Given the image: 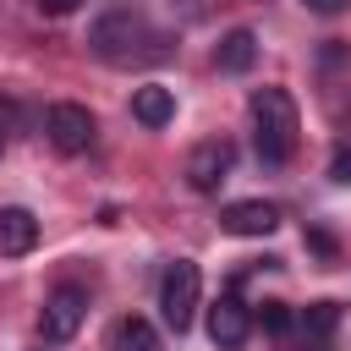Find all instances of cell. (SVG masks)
Instances as JSON below:
<instances>
[{"label": "cell", "mask_w": 351, "mask_h": 351, "mask_svg": "<svg viewBox=\"0 0 351 351\" xmlns=\"http://www.w3.org/2000/svg\"><path fill=\"white\" fill-rule=\"evenodd\" d=\"M38 11L44 16H71V11H82V0H38Z\"/></svg>", "instance_id": "cell-17"}, {"label": "cell", "mask_w": 351, "mask_h": 351, "mask_svg": "<svg viewBox=\"0 0 351 351\" xmlns=\"http://www.w3.org/2000/svg\"><path fill=\"white\" fill-rule=\"evenodd\" d=\"M230 170H236V143H230V137H208V143H197V148L186 154V186L203 192V197L219 192Z\"/></svg>", "instance_id": "cell-4"}, {"label": "cell", "mask_w": 351, "mask_h": 351, "mask_svg": "<svg viewBox=\"0 0 351 351\" xmlns=\"http://www.w3.org/2000/svg\"><path fill=\"white\" fill-rule=\"evenodd\" d=\"M302 5H307L313 16H340V11L351 5V0H302Z\"/></svg>", "instance_id": "cell-16"}, {"label": "cell", "mask_w": 351, "mask_h": 351, "mask_svg": "<svg viewBox=\"0 0 351 351\" xmlns=\"http://www.w3.org/2000/svg\"><path fill=\"white\" fill-rule=\"evenodd\" d=\"M307 247H313V252H318L324 263H335V258H340V241H335V236H329L324 225H307Z\"/></svg>", "instance_id": "cell-14"}, {"label": "cell", "mask_w": 351, "mask_h": 351, "mask_svg": "<svg viewBox=\"0 0 351 351\" xmlns=\"http://www.w3.org/2000/svg\"><path fill=\"white\" fill-rule=\"evenodd\" d=\"M0 154H5V132H0Z\"/></svg>", "instance_id": "cell-19"}, {"label": "cell", "mask_w": 351, "mask_h": 351, "mask_svg": "<svg viewBox=\"0 0 351 351\" xmlns=\"http://www.w3.org/2000/svg\"><path fill=\"white\" fill-rule=\"evenodd\" d=\"M346 55H351V49H346V44H340V38H329V49H324V71H335V66H340V60H346Z\"/></svg>", "instance_id": "cell-18"}, {"label": "cell", "mask_w": 351, "mask_h": 351, "mask_svg": "<svg viewBox=\"0 0 351 351\" xmlns=\"http://www.w3.org/2000/svg\"><path fill=\"white\" fill-rule=\"evenodd\" d=\"M197 302H203V274H197L192 258H176L165 269V280H159V313H165V324L176 335H186L192 318H197Z\"/></svg>", "instance_id": "cell-2"}, {"label": "cell", "mask_w": 351, "mask_h": 351, "mask_svg": "<svg viewBox=\"0 0 351 351\" xmlns=\"http://www.w3.org/2000/svg\"><path fill=\"white\" fill-rule=\"evenodd\" d=\"M93 110L88 104H71V99H55L44 110V137L60 148V154H88L93 148Z\"/></svg>", "instance_id": "cell-3"}, {"label": "cell", "mask_w": 351, "mask_h": 351, "mask_svg": "<svg viewBox=\"0 0 351 351\" xmlns=\"http://www.w3.org/2000/svg\"><path fill=\"white\" fill-rule=\"evenodd\" d=\"M132 121L148 126V132L170 126V121H176V93H170L165 82H143V88H132Z\"/></svg>", "instance_id": "cell-8"}, {"label": "cell", "mask_w": 351, "mask_h": 351, "mask_svg": "<svg viewBox=\"0 0 351 351\" xmlns=\"http://www.w3.org/2000/svg\"><path fill=\"white\" fill-rule=\"evenodd\" d=\"M280 219L285 214L269 197H241V203H225L219 208V230H230V236H274Z\"/></svg>", "instance_id": "cell-7"}, {"label": "cell", "mask_w": 351, "mask_h": 351, "mask_svg": "<svg viewBox=\"0 0 351 351\" xmlns=\"http://www.w3.org/2000/svg\"><path fill=\"white\" fill-rule=\"evenodd\" d=\"M208 340H214L219 351H241V346L252 340V307H247L236 291H225V296L208 307Z\"/></svg>", "instance_id": "cell-6"}, {"label": "cell", "mask_w": 351, "mask_h": 351, "mask_svg": "<svg viewBox=\"0 0 351 351\" xmlns=\"http://www.w3.org/2000/svg\"><path fill=\"white\" fill-rule=\"evenodd\" d=\"M252 60H258V33H252V27H230V33L219 38V49H214V66H219L225 77L252 71Z\"/></svg>", "instance_id": "cell-10"}, {"label": "cell", "mask_w": 351, "mask_h": 351, "mask_svg": "<svg viewBox=\"0 0 351 351\" xmlns=\"http://www.w3.org/2000/svg\"><path fill=\"white\" fill-rule=\"evenodd\" d=\"M296 324H302L307 346H329V335H335V324H340V302H313Z\"/></svg>", "instance_id": "cell-12"}, {"label": "cell", "mask_w": 351, "mask_h": 351, "mask_svg": "<svg viewBox=\"0 0 351 351\" xmlns=\"http://www.w3.org/2000/svg\"><path fill=\"white\" fill-rule=\"evenodd\" d=\"M252 110V143H258V165L263 170H280L291 165L296 154V132H302V115H296V99L285 88H258L247 99Z\"/></svg>", "instance_id": "cell-1"}, {"label": "cell", "mask_w": 351, "mask_h": 351, "mask_svg": "<svg viewBox=\"0 0 351 351\" xmlns=\"http://www.w3.org/2000/svg\"><path fill=\"white\" fill-rule=\"evenodd\" d=\"M110 351H159V335L148 318H115L110 329Z\"/></svg>", "instance_id": "cell-11"}, {"label": "cell", "mask_w": 351, "mask_h": 351, "mask_svg": "<svg viewBox=\"0 0 351 351\" xmlns=\"http://www.w3.org/2000/svg\"><path fill=\"white\" fill-rule=\"evenodd\" d=\"M82 318H88V291L82 285H55L49 302H44V313H38V335L49 346H60V340H71L82 329Z\"/></svg>", "instance_id": "cell-5"}, {"label": "cell", "mask_w": 351, "mask_h": 351, "mask_svg": "<svg viewBox=\"0 0 351 351\" xmlns=\"http://www.w3.org/2000/svg\"><path fill=\"white\" fill-rule=\"evenodd\" d=\"M329 181H351V143H335V154H329Z\"/></svg>", "instance_id": "cell-15"}, {"label": "cell", "mask_w": 351, "mask_h": 351, "mask_svg": "<svg viewBox=\"0 0 351 351\" xmlns=\"http://www.w3.org/2000/svg\"><path fill=\"white\" fill-rule=\"evenodd\" d=\"M252 324H258L263 335H274V340H285V335L296 329V313H291L285 302H263V307L252 313Z\"/></svg>", "instance_id": "cell-13"}, {"label": "cell", "mask_w": 351, "mask_h": 351, "mask_svg": "<svg viewBox=\"0 0 351 351\" xmlns=\"http://www.w3.org/2000/svg\"><path fill=\"white\" fill-rule=\"evenodd\" d=\"M33 247H38V219H33V208H22V203L0 208V258H22V252H33Z\"/></svg>", "instance_id": "cell-9"}]
</instances>
